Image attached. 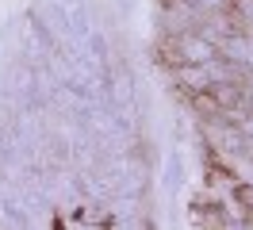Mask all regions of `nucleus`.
Here are the masks:
<instances>
[{
	"mask_svg": "<svg viewBox=\"0 0 253 230\" xmlns=\"http://www.w3.org/2000/svg\"><path fill=\"white\" fill-rule=\"evenodd\" d=\"M180 58H184V65H192V61H207L211 58V46L204 43V39H180Z\"/></svg>",
	"mask_w": 253,
	"mask_h": 230,
	"instance_id": "nucleus-1",
	"label": "nucleus"
},
{
	"mask_svg": "<svg viewBox=\"0 0 253 230\" xmlns=\"http://www.w3.org/2000/svg\"><path fill=\"white\" fill-rule=\"evenodd\" d=\"M196 111L211 119V115H219V111H222V104L215 100V92H211V89H196Z\"/></svg>",
	"mask_w": 253,
	"mask_h": 230,
	"instance_id": "nucleus-2",
	"label": "nucleus"
},
{
	"mask_svg": "<svg viewBox=\"0 0 253 230\" xmlns=\"http://www.w3.org/2000/svg\"><path fill=\"white\" fill-rule=\"evenodd\" d=\"M234 203L246 215H253V184H234Z\"/></svg>",
	"mask_w": 253,
	"mask_h": 230,
	"instance_id": "nucleus-3",
	"label": "nucleus"
},
{
	"mask_svg": "<svg viewBox=\"0 0 253 230\" xmlns=\"http://www.w3.org/2000/svg\"><path fill=\"white\" fill-rule=\"evenodd\" d=\"M211 92H215V100H219L222 107H230V104H238V100H242V92H238L234 85H215Z\"/></svg>",
	"mask_w": 253,
	"mask_h": 230,
	"instance_id": "nucleus-4",
	"label": "nucleus"
}]
</instances>
